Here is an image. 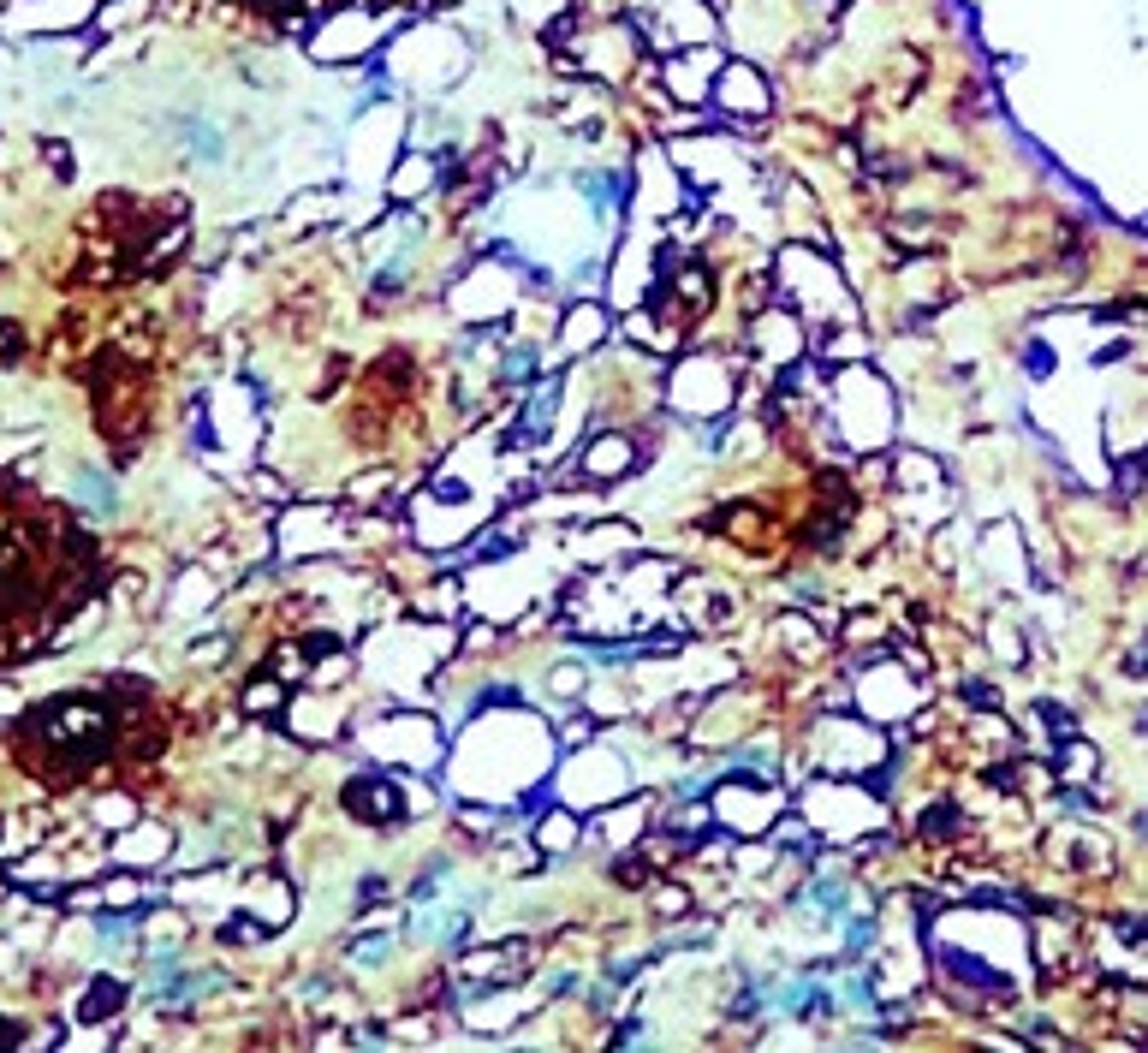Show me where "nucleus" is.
I'll return each mask as SVG.
<instances>
[{"label": "nucleus", "instance_id": "39448f33", "mask_svg": "<svg viewBox=\"0 0 1148 1053\" xmlns=\"http://www.w3.org/2000/svg\"><path fill=\"white\" fill-rule=\"evenodd\" d=\"M0 1042H25V1024H12V1018H0Z\"/></svg>", "mask_w": 1148, "mask_h": 1053}, {"label": "nucleus", "instance_id": "f257e3e1", "mask_svg": "<svg viewBox=\"0 0 1148 1053\" xmlns=\"http://www.w3.org/2000/svg\"><path fill=\"white\" fill-rule=\"evenodd\" d=\"M108 739H113V720H108V709L89 703V697H60V703H48V709H36L25 720L30 768L60 774V780L89 768V762H102V756H108Z\"/></svg>", "mask_w": 1148, "mask_h": 1053}, {"label": "nucleus", "instance_id": "20e7f679", "mask_svg": "<svg viewBox=\"0 0 1148 1053\" xmlns=\"http://www.w3.org/2000/svg\"><path fill=\"white\" fill-rule=\"evenodd\" d=\"M18 351H25V334H18L12 322H0V364H12Z\"/></svg>", "mask_w": 1148, "mask_h": 1053}, {"label": "nucleus", "instance_id": "7ed1b4c3", "mask_svg": "<svg viewBox=\"0 0 1148 1053\" xmlns=\"http://www.w3.org/2000/svg\"><path fill=\"white\" fill-rule=\"evenodd\" d=\"M113 1006H119V988H113V982H96L89 1000H84V1018H108Z\"/></svg>", "mask_w": 1148, "mask_h": 1053}, {"label": "nucleus", "instance_id": "f03ea898", "mask_svg": "<svg viewBox=\"0 0 1148 1053\" xmlns=\"http://www.w3.org/2000/svg\"><path fill=\"white\" fill-rule=\"evenodd\" d=\"M727 102H732V108H768V89L756 96V78H750L744 66H732V78H727Z\"/></svg>", "mask_w": 1148, "mask_h": 1053}]
</instances>
